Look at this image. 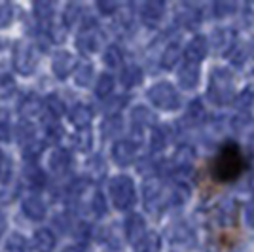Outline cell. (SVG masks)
<instances>
[{
  "label": "cell",
  "mask_w": 254,
  "mask_h": 252,
  "mask_svg": "<svg viewBox=\"0 0 254 252\" xmlns=\"http://www.w3.org/2000/svg\"><path fill=\"white\" fill-rule=\"evenodd\" d=\"M13 19V8H11L10 2H4L0 0V29L8 27Z\"/></svg>",
  "instance_id": "obj_8"
},
{
  "label": "cell",
  "mask_w": 254,
  "mask_h": 252,
  "mask_svg": "<svg viewBox=\"0 0 254 252\" xmlns=\"http://www.w3.org/2000/svg\"><path fill=\"white\" fill-rule=\"evenodd\" d=\"M10 173H11L10 159H8L4 154H2V152H0V182H8V179H10Z\"/></svg>",
  "instance_id": "obj_10"
},
{
  "label": "cell",
  "mask_w": 254,
  "mask_h": 252,
  "mask_svg": "<svg viewBox=\"0 0 254 252\" xmlns=\"http://www.w3.org/2000/svg\"><path fill=\"white\" fill-rule=\"evenodd\" d=\"M247 169V161H245L243 154L237 144H226V146L216 154V158L211 163V175L214 180L218 182H232V180L239 179Z\"/></svg>",
  "instance_id": "obj_1"
},
{
  "label": "cell",
  "mask_w": 254,
  "mask_h": 252,
  "mask_svg": "<svg viewBox=\"0 0 254 252\" xmlns=\"http://www.w3.org/2000/svg\"><path fill=\"white\" fill-rule=\"evenodd\" d=\"M23 210L31 220H42L44 214H46V207L36 195H31L23 201Z\"/></svg>",
  "instance_id": "obj_3"
},
{
  "label": "cell",
  "mask_w": 254,
  "mask_h": 252,
  "mask_svg": "<svg viewBox=\"0 0 254 252\" xmlns=\"http://www.w3.org/2000/svg\"><path fill=\"white\" fill-rule=\"evenodd\" d=\"M48 105H52V106H50V108H52L53 112H57V114H59V112H63V108H59V105H55V101H53V97H50V99H48Z\"/></svg>",
  "instance_id": "obj_13"
},
{
  "label": "cell",
  "mask_w": 254,
  "mask_h": 252,
  "mask_svg": "<svg viewBox=\"0 0 254 252\" xmlns=\"http://www.w3.org/2000/svg\"><path fill=\"white\" fill-rule=\"evenodd\" d=\"M34 52L29 44L25 42H17L15 48H13V66L19 74H31L34 70Z\"/></svg>",
  "instance_id": "obj_2"
},
{
  "label": "cell",
  "mask_w": 254,
  "mask_h": 252,
  "mask_svg": "<svg viewBox=\"0 0 254 252\" xmlns=\"http://www.w3.org/2000/svg\"><path fill=\"white\" fill-rule=\"evenodd\" d=\"M50 4H46V2H36L34 4V13L40 17V19H44V17H50Z\"/></svg>",
  "instance_id": "obj_11"
},
{
  "label": "cell",
  "mask_w": 254,
  "mask_h": 252,
  "mask_svg": "<svg viewBox=\"0 0 254 252\" xmlns=\"http://www.w3.org/2000/svg\"><path fill=\"white\" fill-rule=\"evenodd\" d=\"M32 245L38 252H52V249L55 247V237L50 230H40L34 233Z\"/></svg>",
  "instance_id": "obj_4"
},
{
  "label": "cell",
  "mask_w": 254,
  "mask_h": 252,
  "mask_svg": "<svg viewBox=\"0 0 254 252\" xmlns=\"http://www.w3.org/2000/svg\"><path fill=\"white\" fill-rule=\"evenodd\" d=\"M8 252H31V247L25 237L21 235H11L8 241Z\"/></svg>",
  "instance_id": "obj_6"
},
{
  "label": "cell",
  "mask_w": 254,
  "mask_h": 252,
  "mask_svg": "<svg viewBox=\"0 0 254 252\" xmlns=\"http://www.w3.org/2000/svg\"><path fill=\"white\" fill-rule=\"evenodd\" d=\"M68 61H70V57L66 55V53H59V55H55V61H53V68H55V72L59 74V76H63L66 74L68 70Z\"/></svg>",
  "instance_id": "obj_9"
},
{
  "label": "cell",
  "mask_w": 254,
  "mask_h": 252,
  "mask_svg": "<svg viewBox=\"0 0 254 252\" xmlns=\"http://www.w3.org/2000/svg\"><path fill=\"white\" fill-rule=\"evenodd\" d=\"M15 91V80L10 74H2L0 76V99H8Z\"/></svg>",
  "instance_id": "obj_5"
},
{
  "label": "cell",
  "mask_w": 254,
  "mask_h": 252,
  "mask_svg": "<svg viewBox=\"0 0 254 252\" xmlns=\"http://www.w3.org/2000/svg\"><path fill=\"white\" fill-rule=\"evenodd\" d=\"M38 108H40V103H38L36 95H31V97H27V99L23 101V105H21V114L25 116V118H32V116H36V112H38Z\"/></svg>",
  "instance_id": "obj_7"
},
{
  "label": "cell",
  "mask_w": 254,
  "mask_h": 252,
  "mask_svg": "<svg viewBox=\"0 0 254 252\" xmlns=\"http://www.w3.org/2000/svg\"><path fill=\"white\" fill-rule=\"evenodd\" d=\"M0 140H10V124L6 116L0 120Z\"/></svg>",
  "instance_id": "obj_12"
},
{
  "label": "cell",
  "mask_w": 254,
  "mask_h": 252,
  "mask_svg": "<svg viewBox=\"0 0 254 252\" xmlns=\"http://www.w3.org/2000/svg\"><path fill=\"white\" fill-rule=\"evenodd\" d=\"M2 230H4V216L0 214V233H2Z\"/></svg>",
  "instance_id": "obj_14"
}]
</instances>
